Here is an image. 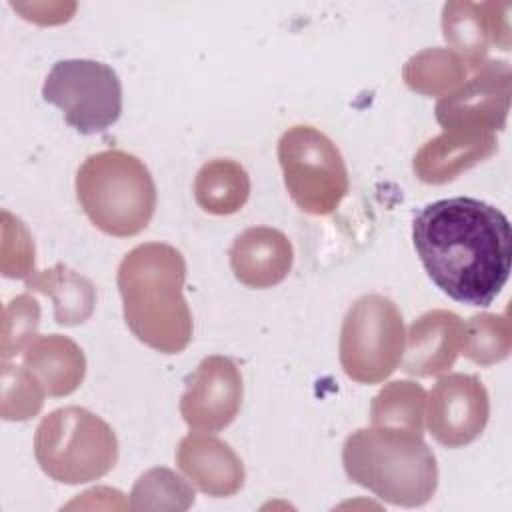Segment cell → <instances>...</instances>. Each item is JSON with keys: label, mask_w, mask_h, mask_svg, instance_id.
Instances as JSON below:
<instances>
[{"label": "cell", "mask_w": 512, "mask_h": 512, "mask_svg": "<svg viewBox=\"0 0 512 512\" xmlns=\"http://www.w3.org/2000/svg\"><path fill=\"white\" fill-rule=\"evenodd\" d=\"M412 240L430 280L456 302L488 306L508 280L510 222L482 200L456 196L426 204L414 218Z\"/></svg>", "instance_id": "obj_1"}, {"label": "cell", "mask_w": 512, "mask_h": 512, "mask_svg": "<svg viewBox=\"0 0 512 512\" xmlns=\"http://www.w3.org/2000/svg\"><path fill=\"white\" fill-rule=\"evenodd\" d=\"M118 290L130 332L162 354H178L192 340V314L182 294L186 260L170 244L146 242L118 266Z\"/></svg>", "instance_id": "obj_2"}, {"label": "cell", "mask_w": 512, "mask_h": 512, "mask_svg": "<svg viewBox=\"0 0 512 512\" xmlns=\"http://www.w3.org/2000/svg\"><path fill=\"white\" fill-rule=\"evenodd\" d=\"M346 476L394 506H422L438 486V464L422 434L370 426L352 432L342 448Z\"/></svg>", "instance_id": "obj_3"}, {"label": "cell", "mask_w": 512, "mask_h": 512, "mask_svg": "<svg viewBox=\"0 0 512 512\" xmlns=\"http://www.w3.org/2000/svg\"><path fill=\"white\" fill-rule=\"evenodd\" d=\"M76 196L88 220L104 234H140L156 210V184L146 164L124 150H102L76 174Z\"/></svg>", "instance_id": "obj_4"}, {"label": "cell", "mask_w": 512, "mask_h": 512, "mask_svg": "<svg viewBox=\"0 0 512 512\" xmlns=\"http://www.w3.org/2000/svg\"><path fill=\"white\" fill-rule=\"evenodd\" d=\"M34 456L44 474L62 484L106 476L118 460L114 430L82 406L52 410L36 428Z\"/></svg>", "instance_id": "obj_5"}, {"label": "cell", "mask_w": 512, "mask_h": 512, "mask_svg": "<svg viewBox=\"0 0 512 512\" xmlns=\"http://www.w3.org/2000/svg\"><path fill=\"white\" fill-rule=\"evenodd\" d=\"M278 162L290 198L308 214H332L348 194L344 158L338 146L314 126L288 128L278 140Z\"/></svg>", "instance_id": "obj_6"}, {"label": "cell", "mask_w": 512, "mask_h": 512, "mask_svg": "<svg viewBox=\"0 0 512 512\" xmlns=\"http://www.w3.org/2000/svg\"><path fill=\"white\" fill-rule=\"evenodd\" d=\"M406 348L404 320L398 306L380 294L358 298L340 330V364L360 384L386 380L402 362Z\"/></svg>", "instance_id": "obj_7"}, {"label": "cell", "mask_w": 512, "mask_h": 512, "mask_svg": "<svg viewBox=\"0 0 512 512\" xmlns=\"http://www.w3.org/2000/svg\"><path fill=\"white\" fill-rule=\"evenodd\" d=\"M42 98L62 110L68 126L86 136L104 132L122 112L120 78L96 60L56 62L44 80Z\"/></svg>", "instance_id": "obj_8"}, {"label": "cell", "mask_w": 512, "mask_h": 512, "mask_svg": "<svg viewBox=\"0 0 512 512\" xmlns=\"http://www.w3.org/2000/svg\"><path fill=\"white\" fill-rule=\"evenodd\" d=\"M426 422L436 442L460 448L474 442L488 424L490 400L484 384L472 374L442 376L426 398Z\"/></svg>", "instance_id": "obj_9"}, {"label": "cell", "mask_w": 512, "mask_h": 512, "mask_svg": "<svg viewBox=\"0 0 512 512\" xmlns=\"http://www.w3.org/2000/svg\"><path fill=\"white\" fill-rule=\"evenodd\" d=\"M242 374L228 356H206L186 378L180 398L184 422L202 432H218L232 424L242 406Z\"/></svg>", "instance_id": "obj_10"}, {"label": "cell", "mask_w": 512, "mask_h": 512, "mask_svg": "<svg viewBox=\"0 0 512 512\" xmlns=\"http://www.w3.org/2000/svg\"><path fill=\"white\" fill-rule=\"evenodd\" d=\"M510 66L488 60L476 74L436 104V120L446 128L502 130L510 108Z\"/></svg>", "instance_id": "obj_11"}, {"label": "cell", "mask_w": 512, "mask_h": 512, "mask_svg": "<svg viewBox=\"0 0 512 512\" xmlns=\"http://www.w3.org/2000/svg\"><path fill=\"white\" fill-rule=\"evenodd\" d=\"M444 38L466 64V68L478 70L488 62L490 46H510L508 4L496 2H468L452 0L442 10Z\"/></svg>", "instance_id": "obj_12"}, {"label": "cell", "mask_w": 512, "mask_h": 512, "mask_svg": "<svg viewBox=\"0 0 512 512\" xmlns=\"http://www.w3.org/2000/svg\"><path fill=\"white\" fill-rule=\"evenodd\" d=\"M464 342V320L448 310H430L412 322L406 334L402 370L410 376L448 372Z\"/></svg>", "instance_id": "obj_13"}, {"label": "cell", "mask_w": 512, "mask_h": 512, "mask_svg": "<svg viewBox=\"0 0 512 512\" xmlns=\"http://www.w3.org/2000/svg\"><path fill=\"white\" fill-rule=\"evenodd\" d=\"M176 464L198 490L214 498L234 496L244 486V466L238 454L230 444L202 430L180 440Z\"/></svg>", "instance_id": "obj_14"}, {"label": "cell", "mask_w": 512, "mask_h": 512, "mask_svg": "<svg viewBox=\"0 0 512 512\" xmlns=\"http://www.w3.org/2000/svg\"><path fill=\"white\" fill-rule=\"evenodd\" d=\"M236 280L248 288L280 284L294 262L288 236L270 226H252L238 234L228 250Z\"/></svg>", "instance_id": "obj_15"}, {"label": "cell", "mask_w": 512, "mask_h": 512, "mask_svg": "<svg viewBox=\"0 0 512 512\" xmlns=\"http://www.w3.org/2000/svg\"><path fill=\"white\" fill-rule=\"evenodd\" d=\"M498 148L496 134L482 128H446L414 156V172L426 184H444Z\"/></svg>", "instance_id": "obj_16"}, {"label": "cell", "mask_w": 512, "mask_h": 512, "mask_svg": "<svg viewBox=\"0 0 512 512\" xmlns=\"http://www.w3.org/2000/svg\"><path fill=\"white\" fill-rule=\"evenodd\" d=\"M24 368L40 382L48 396L72 394L84 380L86 358L82 348L68 336L46 334L34 338L22 356Z\"/></svg>", "instance_id": "obj_17"}, {"label": "cell", "mask_w": 512, "mask_h": 512, "mask_svg": "<svg viewBox=\"0 0 512 512\" xmlns=\"http://www.w3.org/2000/svg\"><path fill=\"white\" fill-rule=\"evenodd\" d=\"M26 290L40 292L52 300L54 320L60 326H78L86 322L96 306L94 284L62 262L32 272L26 278Z\"/></svg>", "instance_id": "obj_18"}, {"label": "cell", "mask_w": 512, "mask_h": 512, "mask_svg": "<svg viewBox=\"0 0 512 512\" xmlns=\"http://www.w3.org/2000/svg\"><path fill=\"white\" fill-rule=\"evenodd\" d=\"M250 196L248 172L230 158L206 162L194 180L196 204L214 216H230L246 204Z\"/></svg>", "instance_id": "obj_19"}, {"label": "cell", "mask_w": 512, "mask_h": 512, "mask_svg": "<svg viewBox=\"0 0 512 512\" xmlns=\"http://www.w3.org/2000/svg\"><path fill=\"white\" fill-rule=\"evenodd\" d=\"M466 70V64L452 50L428 48L406 62L402 78L414 92L424 96H446L466 80Z\"/></svg>", "instance_id": "obj_20"}, {"label": "cell", "mask_w": 512, "mask_h": 512, "mask_svg": "<svg viewBox=\"0 0 512 512\" xmlns=\"http://www.w3.org/2000/svg\"><path fill=\"white\" fill-rule=\"evenodd\" d=\"M426 414V390L412 380L386 384L372 400V426H392L422 434Z\"/></svg>", "instance_id": "obj_21"}, {"label": "cell", "mask_w": 512, "mask_h": 512, "mask_svg": "<svg viewBox=\"0 0 512 512\" xmlns=\"http://www.w3.org/2000/svg\"><path fill=\"white\" fill-rule=\"evenodd\" d=\"M194 488L170 468H150L132 486V510H188Z\"/></svg>", "instance_id": "obj_22"}, {"label": "cell", "mask_w": 512, "mask_h": 512, "mask_svg": "<svg viewBox=\"0 0 512 512\" xmlns=\"http://www.w3.org/2000/svg\"><path fill=\"white\" fill-rule=\"evenodd\" d=\"M512 348L510 320L502 314H476L464 322L462 354L480 366H490L508 356Z\"/></svg>", "instance_id": "obj_23"}, {"label": "cell", "mask_w": 512, "mask_h": 512, "mask_svg": "<svg viewBox=\"0 0 512 512\" xmlns=\"http://www.w3.org/2000/svg\"><path fill=\"white\" fill-rule=\"evenodd\" d=\"M44 388L28 372L14 364L2 362V396L0 414L4 420H28L42 410Z\"/></svg>", "instance_id": "obj_24"}, {"label": "cell", "mask_w": 512, "mask_h": 512, "mask_svg": "<svg viewBox=\"0 0 512 512\" xmlns=\"http://www.w3.org/2000/svg\"><path fill=\"white\" fill-rule=\"evenodd\" d=\"M40 324V306L30 294H18L4 306L2 316V360L26 350Z\"/></svg>", "instance_id": "obj_25"}, {"label": "cell", "mask_w": 512, "mask_h": 512, "mask_svg": "<svg viewBox=\"0 0 512 512\" xmlns=\"http://www.w3.org/2000/svg\"><path fill=\"white\" fill-rule=\"evenodd\" d=\"M2 274L28 278L34 272V242L20 218L2 212Z\"/></svg>", "instance_id": "obj_26"}]
</instances>
